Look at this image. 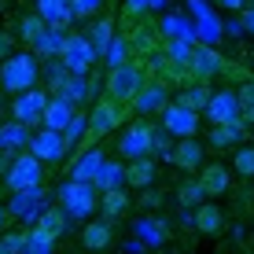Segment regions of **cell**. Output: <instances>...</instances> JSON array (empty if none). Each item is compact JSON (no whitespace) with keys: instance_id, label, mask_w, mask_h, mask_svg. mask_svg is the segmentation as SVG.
Wrapping results in <instances>:
<instances>
[{"instance_id":"36","label":"cell","mask_w":254,"mask_h":254,"mask_svg":"<svg viewBox=\"0 0 254 254\" xmlns=\"http://www.w3.org/2000/svg\"><path fill=\"white\" fill-rule=\"evenodd\" d=\"M232 170L240 173V177H254V147H236Z\"/></svg>"},{"instance_id":"20","label":"cell","mask_w":254,"mask_h":254,"mask_svg":"<svg viewBox=\"0 0 254 254\" xmlns=\"http://www.w3.org/2000/svg\"><path fill=\"white\" fill-rule=\"evenodd\" d=\"M155 177H159V166H155L151 159H133V162H126V185H129V188L144 191V188L155 185Z\"/></svg>"},{"instance_id":"43","label":"cell","mask_w":254,"mask_h":254,"mask_svg":"<svg viewBox=\"0 0 254 254\" xmlns=\"http://www.w3.org/2000/svg\"><path fill=\"white\" fill-rule=\"evenodd\" d=\"M217 4H221V7H225V11H240V7H243V4H247V0H217Z\"/></svg>"},{"instance_id":"16","label":"cell","mask_w":254,"mask_h":254,"mask_svg":"<svg viewBox=\"0 0 254 254\" xmlns=\"http://www.w3.org/2000/svg\"><path fill=\"white\" fill-rule=\"evenodd\" d=\"M74 115H77V103H70L66 96H52L48 107H45V126H41V129H56V133H63L70 122H74Z\"/></svg>"},{"instance_id":"29","label":"cell","mask_w":254,"mask_h":254,"mask_svg":"<svg viewBox=\"0 0 254 254\" xmlns=\"http://www.w3.org/2000/svg\"><path fill=\"white\" fill-rule=\"evenodd\" d=\"M122 185H126V166L103 162L100 177H96V191H111V188H122Z\"/></svg>"},{"instance_id":"34","label":"cell","mask_w":254,"mask_h":254,"mask_svg":"<svg viewBox=\"0 0 254 254\" xmlns=\"http://www.w3.org/2000/svg\"><path fill=\"white\" fill-rule=\"evenodd\" d=\"M103 59H107L111 70L126 66V63H129V41H126V37H115V41H111V48L103 52Z\"/></svg>"},{"instance_id":"27","label":"cell","mask_w":254,"mask_h":254,"mask_svg":"<svg viewBox=\"0 0 254 254\" xmlns=\"http://www.w3.org/2000/svg\"><path fill=\"white\" fill-rule=\"evenodd\" d=\"M45 191L41 188H30V191H15V203H11V214L15 217H41L37 214V203Z\"/></svg>"},{"instance_id":"45","label":"cell","mask_w":254,"mask_h":254,"mask_svg":"<svg viewBox=\"0 0 254 254\" xmlns=\"http://www.w3.org/2000/svg\"><path fill=\"white\" fill-rule=\"evenodd\" d=\"M4 225H7V210L0 206V232H4Z\"/></svg>"},{"instance_id":"19","label":"cell","mask_w":254,"mask_h":254,"mask_svg":"<svg viewBox=\"0 0 254 254\" xmlns=\"http://www.w3.org/2000/svg\"><path fill=\"white\" fill-rule=\"evenodd\" d=\"M111 240H115V229H111L107 217H103V221H89V225L81 229V247H85V251H92V254L107 251V247H111Z\"/></svg>"},{"instance_id":"8","label":"cell","mask_w":254,"mask_h":254,"mask_svg":"<svg viewBox=\"0 0 254 254\" xmlns=\"http://www.w3.org/2000/svg\"><path fill=\"white\" fill-rule=\"evenodd\" d=\"M140 89H144V74H140L136 63H126V66L111 70V77H107V96H111V100L133 103Z\"/></svg>"},{"instance_id":"10","label":"cell","mask_w":254,"mask_h":254,"mask_svg":"<svg viewBox=\"0 0 254 254\" xmlns=\"http://www.w3.org/2000/svg\"><path fill=\"white\" fill-rule=\"evenodd\" d=\"M66 151H70L66 140H63V133H56V129H41V133L30 136V155H33V159H41V162H48V166L59 162Z\"/></svg>"},{"instance_id":"39","label":"cell","mask_w":254,"mask_h":254,"mask_svg":"<svg viewBox=\"0 0 254 254\" xmlns=\"http://www.w3.org/2000/svg\"><path fill=\"white\" fill-rule=\"evenodd\" d=\"M236 96H240V107H243V122H254V81H247Z\"/></svg>"},{"instance_id":"28","label":"cell","mask_w":254,"mask_h":254,"mask_svg":"<svg viewBox=\"0 0 254 254\" xmlns=\"http://www.w3.org/2000/svg\"><path fill=\"white\" fill-rule=\"evenodd\" d=\"M89 41H92V48L103 56V52L111 48V41H115V19H96L92 30H89Z\"/></svg>"},{"instance_id":"17","label":"cell","mask_w":254,"mask_h":254,"mask_svg":"<svg viewBox=\"0 0 254 254\" xmlns=\"http://www.w3.org/2000/svg\"><path fill=\"white\" fill-rule=\"evenodd\" d=\"M225 225H229V217H225V210L217 203H210V199H206L203 206H195V232L199 236H221Z\"/></svg>"},{"instance_id":"12","label":"cell","mask_w":254,"mask_h":254,"mask_svg":"<svg viewBox=\"0 0 254 254\" xmlns=\"http://www.w3.org/2000/svg\"><path fill=\"white\" fill-rule=\"evenodd\" d=\"M225 66H229V63H225L214 48H195V52H191V59H188V74L195 77L199 85H206L210 77H217Z\"/></svg>"},{"instance_id":"38","label":"cell","mask_w":254,"mask_h":254,"mask_svg":"<svg viewBox=\"0 0 254 254\" xmlns=\"http://www.w3.org/2000/svg\"><path fill=\"white\" fill-rule=\"evenodd\" d=\"M140 236H144L147 243H162L166 236H170V229H162V221H151V217H147V221H140Z\"/></svg>"},{"instance_id":"46","label":"cell","mask_w":254,"mask_h":254,"mask_svg":"<svg viewBox=\"0 0 254 254\" xmlns=\"http://www.w3.org/2000/svg\"><path fill=\"white\" fill-rule=\"evenodd\" d=\"M100 254H103V251H100Z\"/></svg>"},{"instance_id":"22","label":"cell","mask_w":254,"mask_h":254,"mask_svg":"<svg viewBox=\"0 0 254 254\" xmlns=\"http://www.w3.org/2000/svg\"><path fill=\"white\" fill-rule=\"evenodd\" d=\"M11 33H19V41H22V45H30V48H33V45H37V41L48 33V22L41 19L37 11H33V15H22V19L15 22V30H11Z\"/></svg>"},{"instance_id":"33","label":"cell","mask_w":254,"mask_h":254,"mask_svg":"<svg viewBox=\"0 0 254 254\" xmlns=\"http://www.w3.org/2000/svg\"><path fill=\"white\" fill-rule=\"evenodd\" d=\"M63 45H66V33H63V30H48L33 48H37V56L52 59V56H63Z\"/></svg>"},{"instance_id":"26","label":"cell","mask_w":254,"mask_h":254,"mask_svg":"<svg viewBox=\"0 0 254 254\" xmlns=\"http://www.w3.org/2000/svg\"><path fill=\"white\" fill-rule=\"evenodd\" d=\"M22 254H56V236L45 232L41 225H33V229L26 232V251Z\"/></svg>"},{"instance_id":"25","label":"cell","mask_w":254,"mask_h":254,"mask_svg":"<svg viewBox=\"0 0 254 254\" xmlns=\"http://www.w3.org/2000/svg\"><path fill=\"white\" fill-rule=\"evenodd\" d=\"M240 140H243V122L210 129V147H217V151H225V147H240Z\"/></svg>"},{"instance_id":"35","label":"cell","mask_w":254,"mask_h":254,"mask_svg":"<svg viewBox=\"0 0 254 254\" xmlns=\"http://www.w3.org/2000/svg\"><path fill=\"white\" fill-rule=\"evenodd\" d=\"M85 133H89V115H74V122L63 129V140H66V147H77L85 140Z\"/></svg>"},{"instance_id":"5","label":"cell","mask_w":254,"mask_h":254,"mask_svg":"<svg viewBox=\"0 0 254 254\" xmlns=\"http://www.w3.org/2000/svg\"><path fill=\"white\" fill-rule=\"evenodd\" d=\"M118 151L122 159H147V155L155 151V126L151 122H129L126 129H122L118 136Z\"/></svg>"},{"instance_id":"21","label":"cell","mask_w":254,"mask_h":254,"mask_svg":"<svg viewBox=\"0 0 254 254\" xmlns=\"http://www.w3.org/2000/svg\"><path fill=\"white\" fill-rule=\"evenodd\" d=\"M30 129L22 126V122H4L0 126V151H11V155H19L22 147H30Z\"/></svg>"},{"instance_id":"40","label":"cell","mask_w":254,"mask_h":254,"mask_svg":"<svg viewBox=\"0 0 254 254\" xmlns=\"http://www.w3.org/2000/svg\"><path fill=\"white\" fill-rule=\"evenodd\" d=\"M103 0H70V7H74V19H89V15L100 11Z\"/></svg>"},{"instance_id":"44","label":"cell","mask_w":254,"mask_h":254,"mask_svg":"<svg viewBox=\"0 0 254 254\" xmlns=\"http://www.w3.org/2000/svg\"><path fill=\"white\" fill-rule=\"evenodd\" d=\"M243 26H247V30L254 33V11H247V15H243Z\"/></svg>"},{"instance_id":"14","label":"cell","mask_w":254,"mask_h":254,"mask_svg":"<svg viewBox=\"0 0 254 254\" xmlns=\"http://www.w3.org/2000/svg\"><path fill=\"white\" fill-rule=\"evenodd\" d=\"M103 151L100 147H85V151H77L74 166H70V181H85V185H96V177H100L103 170Z\"/></svg>"},{"instance_id":"18","label":"cell","mask_w":254,"mask_h":254,"mask_svg":"<svg viewBox=\"0 0 254 254\" xmlns=\"http://www.w3.org/2000/svg\"><path fill=\"white\" fill-rule=\"evenodd\" d=\"M37 15L48 22V30H66V26L74 22L70 0H37Z\"/></svg>"},{"instance_id":"3","label":"cell","mask_w":254,"mask_h":254,"mask_svg":"<svg viewBox=\"0 0 254 254\" xmlns=\"http://www.w3.org/2000/svg\"><path fill=\"white\" fill-rule=\"evenodd\" d=\"M59 206L74 221H89L92 210L100 206V191H96V185H85V181H66L59 188Z\"/></svg>"},{"instance_id":"7","label":"cell","mask_w":254,"mask_h":254,"mask_svg":"<svg viewBox=\"0 0 254 254\" xmlns=\"http://www.w3.org/2000/svg\"><path fill=\"white\" fill-rule=\"evenodd\" d=\"M41 173H45V162L33 159L30 151H19L4 177H7V188L11 191H30V188H41Z\"/></svg>"},{"instance_id":"6","label":"cell","mask_w":254,"mask_h":254,"mask_svg":"<svg viewBox=\"0 0 254 254\" xmlns=\"http://www.w3.org/2000/svg\"><path fill=\"white\" fill-rule=\"evenodd\" d=\"M45 107H48V92L33 85L30 92H19L11 100V122H22L26 129L45 126Z\"/></svg>"},{"instance_id":"31","label":"cell","mask_w":254,"mask_h":254,"mask_svg":"<svg viewBox=\"0 0 254 254\" xmlns=\"http://www.w3.org/2000/svg\"><path fill=\"white\" fill-rule=\"evenodd\" d=\"M210 96H214V92H210L206 85H191V89H185V92L177 96V103H181V107H188V111H199V115H203L206 103H210Z\"/></svg>"},{"instance_id":"11","label":"cell","mask_w":254,"mask_h":254,"mask_svg":"<svg viewBox=\"0 0 254 254\" xmlns=\"http://www.w3.org/2000/svg\"><path fill=\"white\" fill-rule=\"evenodd\" d=\"M162 126L170 136L185 140V136H195L199 133V111H188L181 107V103H170V107L162 111Z\"/></svg>"},{"instance_id":"1","label":"cell","mask_w":254,"mask_h":254,"mask_svg":"<svg viewBox=\"0 0 254 254\" xmlns=\"http://www.w3.org/2000/svg\"><path fill=\"white\" fill-rule=\"evenodd\" d=\"M126 115H129L126 103H118V100H111V96H103V100L89 111V133H85V140H81V151H85V147H96V140H100V136L115 133L122 122H126Z\"/></svg>"},{"instance_id":"32","label":"cell","mask_w":254,"mask_h":254,"mask_svg":"<svg viewBox=\"0 0 254 254\" xmlns=\"http://www.w3.org/2000/svg\"><path fill=\"white\" fill-rule=\"evenodd\" d=\"M177 203L185 210H195V206L206 203V191L199 188V181H181V185H177Z\"/></svg>"},{"instance_id":"15","label":"cell","mask_w":254,"mask_h":254,"mask_svg":"<svg viewBox=\"0 0 254 254\" xmlns=\"http://www.w3.org/2000/svg\"><path fill=\"white\" fill-rule=\"evenodd\" d=\"M199 188L206 191V199H214V195H225L232 185V173H229V166L225 162H206L203 170H199Z\"/></svg>"},{"instance_id":"30","label":"cell","mask_w":254,"mask_h":254,"mask_svg":"<svg viewBox=\"0 0 254 254\" xmlns=\"http://www.w3.org/2000/svg\"><path fill=\"white\" fill-rule=\"evenodd\" d=\"M66 221H70V217H66V210H63V206H48L45 214L37 217V225H41L45 232H52L56 240H59V236L66 232Z\"/></svg>"},{"instance_id":"41","label":"cell","mask_w":254,"mask_h":254,"mask_svg":"<svg viewBox=\"0 0 254 254\" xmlns=\"http://www.w3.org/2000/svg\"><path fill=\"white\" fill-rule=\"evenodd\" d=\"M15 56V33L11 30H0V63Z\"/></svg>"},{"instance_id":"4","label":"cell","mask_w":254,"mask_h":254,"mask_svg":"<svg viewBox=\"0 0 254 254\" xmlns=\"http://www.w3.org/2000/svg\"><path fill=\"white\" fill-rule=\"evenodd\" d=\"M63 66L70 70L74 77H85L92 70V63L100 59V52L92 48V41H89V33H66V45H63Z\"/></svg>"},{"instance_id":"24","label":"cell","mask_w":254,"mask_h":254,"mask_svg":"<svg viewBox=\"0 0 254 254\" xmlns=\"http://www.w3.org/2000/svg\"><path fill=\"white\" fill-rule=\"evenodd\" d=\"M136 111L140 115H151V111H166L170 103H166V89L162 85H144V89L136 92Z\"/></svg>"},{"instance_id":"9","label":"cell","mask_w":254,"mask_h":254,"mask_svg":"<svg viewBox=\"0 0 254 254\" xmlns=\"http://www.w3.org/2000/svg\"><path fill=\"white\" fill-rule=\"evenodd\" d=\"M203 118L210 122V126H232V122H243V107H240V96H236L232 89L225 92H214L203 111Z\"/></svg>"},{"instance_id":"42","label":"cell","mask_w":254,"mask_h":254,"mask_svg":"<svg viewBox=\"0 0 254 254\" xmlns=\"http://www.w3.org/2000/svg\"><path fill=\"white\" fill-rule=\"evenodd\" d=\"M140 203H144L147 210H155V206H162V191H151V188H144V195H140Z\"/></svg>"},{"instance_id":"13","label":"cell","mask_w":254,"mask_h":254,"mask_svg":"<svg viewBox=\"0 0 254 254\" xmlns=\"http://www.w3.org/2000/svg\"><path fill=\"white\" fill-rule=\"evenodd\" d=\"M170 159L173 166H177L181 173H195V170H203V144H199L195 136H185V140H177L173 144V151H170Z\"/></svg>"},{"instance_id":"37","label":"cell","mask_w":254,"mask_h":254,"mask_svg":"<svg viewBox=\"0 0 254 254\" xmlns=\"http://www.w3.org/2000/svg\"><path fill=\"white\" fill-rule=\"evenodd\" d=\"M26 251V232H0V254H22Z\"/></svg>"},{"instance_id":"23","label":"cell","mask_w":254,"mask_h":254,"mask_svg":"<svg viewBox=\"0 0 254 254\" xmlns=\"http://www.w3.org/2000/svg\"><path fill=\"white\" fill-rule=\"evenodd\" d=\"M129 206H133V199H129V191L126 188H111V191H100V210H103V217H122V214H129Z\"/></svg>"},{"instance_id":"2","label":"cell","mask_w":254,"mask_h":254,"mask_svg":"<svg viewBox=\"0 0 254 254\" xmlns=\"http://www.w3.org/2000/svg\"><path fill=\"white\" fill-rule=\"evenodd\" d=\"M33 85H37V59L30 52H15L11 59L0 63V89L19 96V92H30Z\"/></svg>"}]
</instances>
